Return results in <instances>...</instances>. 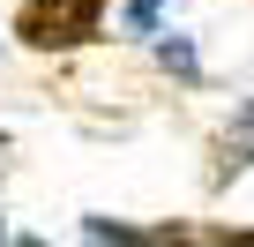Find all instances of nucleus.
<instances>
[{
  "label": "nucleus",
  "instance_id": "nucleus-1",
  "mask_svg": "<svg viewBox=\"0 0 254 247\" xmlns=\"http://www.w3.org/2000/svg\"><path fill=\"white\" fill-rule=\"evenodd\" d=\"M105 23V0H23L15 30L38 45V53H67V45H90Z\"/></svg>",
  "mask_w": 254,
  "mask_h": 247
},
{
  "label": "nucleus",
  "instance_id": "nucleus-2",
  "mask_svg": "<svg viewBox=\"0 0 254 247\" xmlns=\"http://www.w3.org/2000/svg\"><path fill=\"white\" fill-rule=\"evenodd\" d=\"M224 143H232V165H254V97L232 112V128H224Z\"/></svg>",
  "mask_w": 254,
  "mask_h": 247
},
{
  "label": "nucleus",
  "instance_id": "nucleus-3",
  "mask_svg": "<svg viewBox=\"0 0 254 247\" xmlns=\"http://www.w3.org/2000/svg\"><path fill=\"white\" fill-rule=\"evenodd\" d=\"M82 232H90V247H150V232H127V225H112V217H90Z\"/></svg>",
  "mask_w": 254,
  "mask_h": 247
},
{
  "label": "nucleus",
  "instance_id": "nucleus-4",
  "mask_svg": "<svg viewBox=\"0 0 254 247\" xmlns=\"http://www.w3.org/2000/svg\"><path fill=\"white\" fill-rule=\"evenodd\" d=\"M157 60H165L172 75H194V45H187V38H165V45H157Z\"/></svg>",
  "mask_w": 254,
  "mask_h": 247
},
{
  "label": "nucleus",
  "instance_id": "nucleus-5",
  "mask_svg": "<svg viewBox=\"0 0 254 247\" xmlns=\"http://www.w3.org/2000/svg\"><path fill=\"white\" fill-rule=\"evenodd\" d=\"M224 247H254V232H224Z\"/></svg>",
  "mask_w": 254,
  "mask_h": 247
},
{
  "label": "nucleus",
  "instance_id": "nucleus-6",
  "mask_svg": "<svg viewBox=\"0 0 254 247\" xmlns=\"http://www.w3.org/2000/svg\"><path fill=\"white\" fill-rule=\"evenodd\" d=\"M30 247H53V240H30Z\"/></svg>",
  "mask_w": 254,
  "mask_h": 247
},
{
  "label": "nucleus",
  "instance_id": "nucleus-7",
  "mask_svg": "<svg viewBox=\"0 0 254 247\" xmlns=\"http://www.w3.org/2000/svg\"><path fill=\"white\" fill-rule=\"evenodd\" d=\"M0 240H8V225H0Z\"/></svg>",
  "mask_w": 254,
  "mask_h": 247
}]
</instances>
